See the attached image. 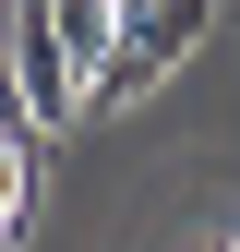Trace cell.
<instances>
[{
  "label": "cell",
  "instance_id": "obj_4",
  "mask_svg": "<svg viewBox=\"0 0 240 252\" xmlns=\"http://www.w3.org/2000/svg\"><path fill=\"white\" fill-rule=\"evenodd\" d=\"M48 24H60V48H72V72L96 84V60L120 48V0H48Z\"/></svg>",
  "mask_w": 240,
  "mask_h": 252
},
{
  "label": "cell",
  "instance_id": "obj_7",
  "mask_svg": "<svg viewBox=\"0 0 240 252\" xmlns=\"http://www.w3.org/2000/svg\"><path fill=\"white\" fill-rule=\"evenodd\" d=\"M228 252H240V240H228Z\"/></svg>",
  "mask_w": 240,
  "mask_h": 252
},
{
  "label": "cell",
  "instance_id": "obj_6",
  "mask_svg": "<svg viewBox=\"0 0 240 252\" xmlns=\"http://www.w3.org/2000/svg\"><path fill=\"white\" fill-rule=\"evenodd\" d=\"M192 252H228V240H192Z\"/></svg>",
  "mask_w": 240,
  "mask_h": 252
},
{
  "label": "cell",
  "instance_id": "obj_2",
  "mask_svg": "<svg viewBox=\"0 0 240 252\" xmlns=\"http://www.w3.org/2000/svg\"><path fill=\"white\" fill-rule=\"evenodd\" d=\"M0 60H12V96H24V120H36V132L84 120V72H72V48H60L48 0H12V12H0Z\"/></svg>",
  "mask_w": 240,
  "mask_h": 252
},
{
  "label": "cell",
  "instance_id": "obj_5",
  "mask_svg": "<svg viewBox=\"0 0 240 252\" xmlns=\"http://www.w3.org/2000/svg\"><path fill=\"white\" fill-rule=\"evenodd\" d=\"M0 120H24V96H12V60H0Z\"/></svg>",
  "mask_w": 240,
  "mask_h": 252
},
{
  "label": "cell",
  "instance_id": "obj_3",
  "mask_svg": "<svg viewBox=\"0 0 240 252\" xmlns=\"http://www.w3.org/2000/svg\"><path fill=\"white\" fill-rule=\"evenodd\" d=\"M36 180H48V132H36V120H0V240H24Z\"/></svg>",
  "mask_w": 240,
  "mask_h": 252
},
{
  "label": "cell",
  "instance_id": "obj_1",
  "mask_svg": "<svg viewBox=\"0 0 240 252\" xmlns=\"http://www.w3.org/2000/svg\"><path fill=\"white\" fill-rule=\"evenodd\" d=\"M204 36H216V0H120V48L96 60L84 108H132V96H156Z\"/></svg>",
  "mask_w": 240,
  "mask_h": 252
}]
</instances>
